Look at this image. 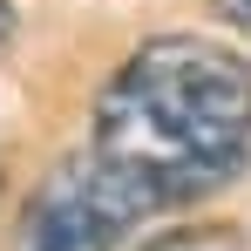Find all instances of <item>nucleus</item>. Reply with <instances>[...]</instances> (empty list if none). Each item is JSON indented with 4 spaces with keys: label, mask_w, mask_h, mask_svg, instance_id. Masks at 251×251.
I'll return each mask as SVG.
<instances>
[{
    "label": "nucleus",
    "mask_w": 251,
    "mask_h": 251,
    "mask_svg": "<svg viewBox=\"0 0 251 251\" xmlns=\"http://www.w3.org/2000/svg\"><path fill=\"white\" fill-rule=\"evenodd\" d=\"M143 251H245V238L231 224H197V231H163V238H150Z\"/></svg>",
    "instance_id": "obj_3"
},
{
    "label": "nucleus",
    "mask_w": 251,
    "mask_h": 251,
    "mask_svg": "<svg viewBox=\"0 0 251 251\" xmlns=\"http://www.w3.org/2000/svg\"><path fill=\"white\" fill-rule=\"evenodd\" d=\"M210 14H217L224 27H238V34H251V0H210Z\"/></svg>",
    "instance_id": "obj_4"
},
{
    "label": "nucleus",
    "mask_w": 251,
    "mask_h": 251,
    "mask_svg": "<svg viewBox=\"0 0 251 251\" xmlns=\"http://www.w3.org/2000/svg\"><path fill=\"white\" fill-rule=\"evenodd\" d=\"M82 150L143 217L224 190L251 163V61L204 34L143 41L95 95Z\"/></svg>",
    "instance_id": "obj_1"
},
{
    "label": "nucleus",
    "mask_w": 251,
    "mask_h": 251,
    "mask_svg": "<svg viewBox=\"0 0 251 251\" xmlns=\"http://www.w3.org/2000/svg\"><path fill=\"white\" fill-rule=\"evenodd\" d=\"M129 224H143V210L88 163V150H75L27 197L14 251H116L129 238Z\"/></svg>",
    "instance_id": "obj_2"
},
{
    "label": "nucleus",
    "mask_w": 251,
    "mask_h": 251,
    "mask_svg": "<svg viewBox=\"0 0 251 251\" xmlns=\"http://www.w3.org/2000/svg\"><path fill=\"white\" fill-rule=\"evenodd\" d=\"M7 34H14V7L0 0V41H7Z\"/></svg>",
    "instance_id": "obj_5"
}]
</instances>
